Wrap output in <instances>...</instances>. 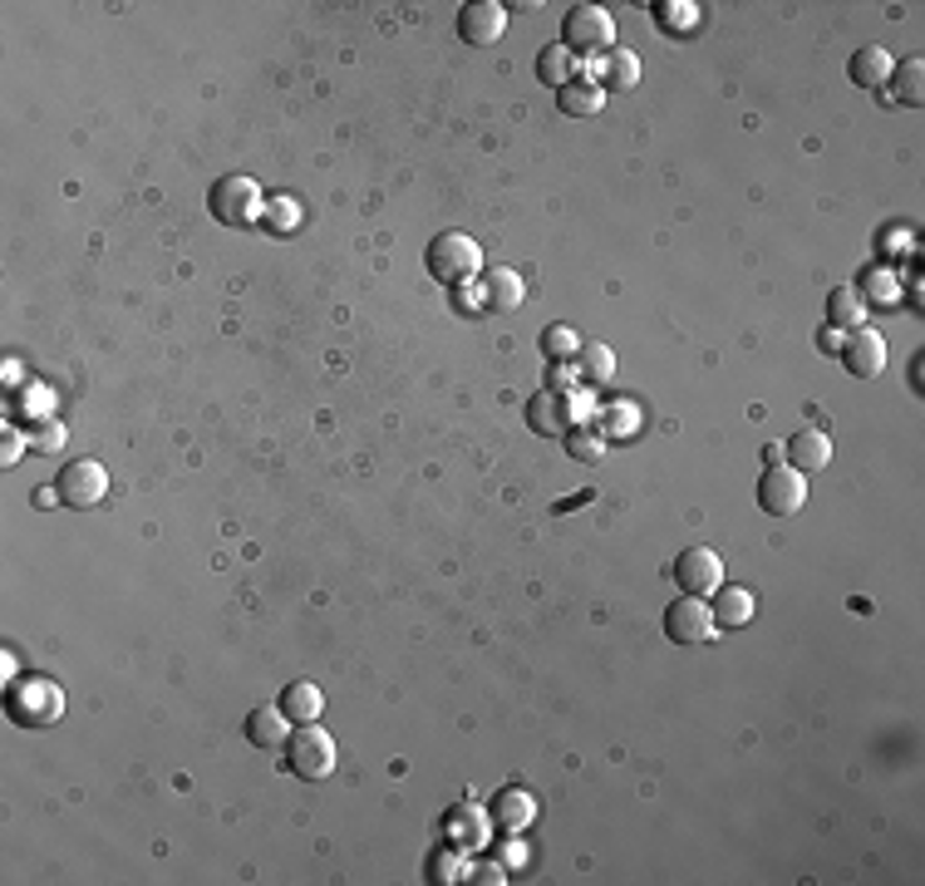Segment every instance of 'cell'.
Instances as JSON below:
<instances>
[{"instance_id": "1", "label": "cell", "mask_w": 925, "mask_h": 886, "mask_svg": "<svg viewBox=\"0 0 925 886\" xmlns=\"http://www.w3.org/2000/svg\"><path fill=\"white\" fill-rule=\"evenodd\" d=\"M6 709H10V719H16V724L50 729V724H59V714H65V690H59L55 680H40V675L10 680Z\"/></svg>"}, {"instance_id": "2", "label": "cell", "mask_w": 925, "mask_h": 886, "mask_svg": "<svg viewBox=\"0 0 925 886\" xmlns=\"http://www.w3.org/2000/svg\"><path fill=\"white\" fill-rule=\"evenodd\" d=\"M483 266V246L473 242L468 232H438L429 242V276L444 281V286H463L473 281Z\"/></svg>"}, {"instance_id": "3", "label": "cell", "mask_w": 925, "mask_h": 886, "mask_svg": "<svg viewBox=\"0 0 925 886\" xmlns=\"http://www.w3.org/2000/svg\"><path fill=\"white\" fill-rule=\"evenodd\" d=\"M562 45L576 59L586 55H611L615 50V20L606 6H572L562 20Z\"/></svg>"}, {"instance_id": "4", "label": "cell", "mask_w": 925, "mask_h": 886, "mask_svg": "<svg viewBox=\"0 0 925 886\" xmlns=\"http://www.w3.org/2000/svg\"><path fill=\"white\" fill-rule=\"evenodd\" d=\"M286 768L295 778H305V783L330 778L335 773V739H330L320 724H295L291 739H286Z\"/></svg>"}, {"instance_id": "5", "label": "cell", "mask_w": 925, "mask_h": 886, "mask_svg": "<svg viewBox=\"0 0 925 886\" xmlns=\"http://www.w3.org/2000/svg\"><path fill=\"white\" fill-rule=\"evenodd\" d=\"M212 217L227 222V227H252V222L266 217V197H261V187L242 173L217 177V183H212Z\"/></svg>"}, {"instance_id": "6", "label": "cell", "mask_w": 925, "mask_h": 886, "mask_svg": "<svg viewBox=\"0 0 925 886\" xmlns=\"http://www.w3.org/2000/svg\"><path fill=\"white\" fill-rule=\"evenodd\" d=\"M802 503H808V473H798L792 464H768L758 483V507L768 517H798Z\"/></svg>"}, {"instance_id": "7", "label": "cell", "mask_w": 925, "mask_h": 886, "mask_svg": "<svg viewBox=\"0 0 925 886\" xmlns=\"http://www.w3.org/2000/svg\"><path fill=\"white\" fill-rule=\"evenodd\" d=\"M55 488H59V503H69V507H99L109 498V468L99 458H69L65 473L55 478Z\"/></svg>"}, {"instance_id": "8", "label": "cell", "mask_w": 925, "mask_h": 886, "mask_svg": "<svg viewBox=\"0 0 925 886\" xmlns=\"http://www.w3.org/2000/svg\"><path fill=\"white\" fill-rule=\"evenodd\" d=\"M670 572H674V582H680L684 596H714V591L723 586V562H719V552H714V547H690V552H680Z\"/></svg>"}, {"instance_id": "9", "label": "cell", "mask_w": 925, "mask_h": 886, "mask_svg": "<svg viewBox=\"0 0 925 886\" xmlns=\"http://www.w3.org/2000/svg\"><path fill=\"white\" fill-rule=\"evenodd\" d=\"M665 635L674 645H704L714 641V616H709V601L704 596H684L665 606Z\"/></svg>"}, {"instance_id": "10", "label": "cell", "mask_w": 925, "mask_h": 886, "mask_svg": "<svg viewBox=\"0 0 925 886\" xmlns=\"http://www.w3.org/2000/svg\"><path fill=\"white\" fill-rule=\"evenodd\" d=\"M503 30H507V6H503V0H473V6H463L458 35H463L468 45L488 50V45L503 40Z\"/></svg>"}, {"instance_id": "11", "label": "cell", "mask_w": 925, "mask_h": 886, "mask_svg": "<svg viewBox=\"0 0 925 886\" xmlns=\"http://www.w3.org/2000/svg\"><path fill=\"white\" fill-rule=\"evenodd\" d=\"M841 364H847L851 374H861V380L882 374L886 370V340H882V330L857 325L851 335H841Z\"/></svg>"}, {"instance_id": "12", "label": "cell", "mask_w": 925, "mask_h": 886, "mask_svg": "<svg viewBox=\"0 0 925 886\" xmlns=\"http://www.w3.org/2000/svg\"><path fill=\"white\" fill-rule=\"evenodd\" d=\"M581 399H566V395H556V389H547V395H537L527 405V423L537 434H547V439H566V434L576 429V409Z\"/></svg>"}, {"instance_id": "13", "label": "cell", "mask_w": 925, "mask_h": 886, "mask_svg": "<svg viewBox=\"0 0 925 886\" xmlns=\"http://www.w3.org/2000/svg\"><path fill=\"white\" fill-rule=\"evenodd\" d=\"M709 616H714V631H739V625L753 621V591L749 586H719L714 601H709Z\"/></svg>"}, {"instance_id": "14", "label": "cell", "mask_w": 925, "mask_h": 886, "mask_svg": "<svg viewBox=\"0 0 925 886\" xmlns=\"http://www.w3.org/2000/svg\"><path fill=\"white\" fill-rule=\"evenodd\" d=\"M291 719L281 714L276 704H261L246 714V739L256 743V749H286V739H291Z\"/></svg>"}, {"instance_id": "15", "label": "cell", "mask_w": 925, "mask_h": 886, "mask_svg": "<svg viewBox=\"0 0 925 886\" xmlns=\"http://www.w3.org/2000/svg\"><path fill=\"white\" fill-rule=\"evenodd\" d=\"M782 454L792 458V468H798V473H822L827 464H833V439H827L822 429H802L798 439L782 444Z\"/></svg>"}, {"instance_id": "16", "label": "cell", "mask_w": 925, "mask_h": 886, "mask_svg": "<svg viewBox=\"0 0 925 886\" xmlns=\"http://www.w3.org/2000/svg\"><path fill=\"white\" fill-rule=\"evenodd\" d=\"M276 709L291 719V724H315V719L325 714V694H320L311 680H291L286 690H281V704Z\"/></svg>"}, {"instance_id": "17", "label": "cell", "mask_w": 925, "mask_h": 886, "mask_svg": "<svg viewBox=\"0 0 925 886\" xmlns=\"http://www.w3.org/2000/svg\"><path fill=\"white\" fill-rule=\"evenodd\" d=\"M532 818H537V798L522 793V788H507V793L493 798V822L503 833H527Z\"/></svg>"}, {"instance_id": "18", "label": "cell", "mask_w": 925, "mask_h": 886, "mask_svg": "<svg viewBox=\"0 0 925 886\" xmlns=\"http://www.w3.org/2000/svg\"><path fill=\"white\" fill-rule=\"evenodd\" d=\"M827 325L841 330V335H851L857 325H867V295L857 286H837L827 295Z\"/></svg>"}, {"instance_id": "19", "label": "cell", "mask_w": 925, "mask_h": 886, "mask_svg": "<svg viewBox=\"0 0 925 886\" xmlns=\"http://www.w3.org/2000/svg\"><path fill=\"white\" fill-rule=\"evenodd\" d=\"M556 104H562L566 118H591L606 109V89L596 85V79H572L566 89H556Z\"/></svg>"}, {"instance_id": "20", "label": "cell", "mask_w": 925, "mask_h": 886, "mask_svg": "<svg viewBox=\"0 0 925 886\" xmlns=\"http://www.w3.org/2000/svg\"><path fill=\"white\" fill-rule=\"evenodd\" d=\"M851 79H857L861 89H882L886 79H892V69H896V59L892 50H882V45H867V50H857L851 55Z\"/></svg>"}, {"instance_id": "21", "label": "cell", "mask_w": 925, "mask_h": 886, "mask_svg": "<svg viewBox=\"0 0 925 886\" xmlns=\"http://www.w3.org/2000/svg\"><path fill=\"white\" fill-rule=\"evenodd\" d=\"M596 85L601 89H635L640 85V59L635 50H611V55H601V65H596Z\"/></svg>"}, {"instance_id": "22", "label": "cell", "mask_w": 925, "mask_h": 886, "mask_svg": "<svg viewBox=\"0 0 925 886\" xmlns=\"http://www.w3.org/2000/svg\"><path fill=\"white\" fill-rule=\"evenodd\" d=\"M537 75H542V85L566 89L572 79H581V59L566 50V45H547V50L537 55Z\"/></svg>"}, {"instance_id": "23", "label": "cell", "mask_w": 925, "mask_h": 886, "mask_svg": "<svg viewBox=\"0 0 925 886\" xmlns=\"http://www.w3.org/2000/svg\"><path fill=\"white\" fill-rule=\"evenodd\" d=\"M615 374V350L601 345V340H586V345L576 350V380L586 384H606Z\"/></svg>"}, {"instance_id": "24", "label": "cell", "mask_w": 925, "mask_h": 886, "mask_svg": "<svg viewBox=\"0 0 925 886\" xmlns=\"http://www.w3.org/2000/svg\"><path fill=\"white\" fill-rule=\"evenodd\" d=\"M886 85H892V99L916 109V104H925V65H921V59H900Z\"/></svg>"}, {"instance_id": "25", "label": "cell", "mask_w": 925, "mask_h": 886, "mask_svg": "<svg viewBox=\"0 0 925 886\" xmlns=\"http://www.w3.org/2000/svg\"><path fill=\"white\" fill-rule=\"evenodd\" d=\"M522 276L517 271H507V266H497V271H488V286H483V301L493 305V311H517L522 305Z\"/></svg>"}, {"instance_id": "26", "label": "cell", "mask_w": 925, "mask_h": 886, "mask_svg": "<svg viewBox=\"0 0 925 886\" xmlns=\"http://www.w3.org/2000/svg\"><path fill=\"white\" fill-rule=\"evenodd\" d=\"M542 350H547L556 364H566V360H576V350H581V335H576L572 325H552L547 335H542Z\"/></svg>"}, {"instance_id": "27", "label": "cell", "mask_w": 925, "mask_h": 886, "mask_svg": "<svg viewBox=\"0 0 925 886\" xmlns=\"http://www.w3.org/2000/svg\"><path fill=\"white\" fill-rule=\"evenodd\" d=\"M566 454H572V458H586V464H596V458H606V434H596V429H572V434H566Z\"/></svg>"}, {"instance_id": "28", "label": "cell", "mask_w": 925, "mask_h": 886, "mask_svg": "<svg viewBox=\"0 0 925 886\" xmlns=\"http://www.w3.org/2000/svg\"><path fill=\"white\" fill-rule=\"evenodd\" d=\"M30 444H35V454H59V448H65V423H59V419H40L30 429Z\"/></svg>"}, {"instance_id": "29", "label": "cell", "mask_w": 925, "mask_h": 886, "mask_svg": "<svg viewBox=\"0 0 925 886\" xmlns=\"http://www.w3.org/2000/svg\"><path fill=\"white\" fill-rule=\"evenodd\" d=\"M266 222L276 232H291L295 222H301V203H295V197H271V203H266Z\"/></svg>"}, {"instance_id": "30", "label": "cell", "mask_w": 925, "mask_h": 886, "mask_svg": "<svg viewBox=\"0 0 925 886\" xmlns=\"http://www.w3.org/2000/svg\"><path fill=\"white\" fill-rule=\"evenodd\" d=\"M660 16H665L674 30H690L694 26V6H690V0H670V6H660Z\"/></svg>"}, {"instance_id": "31", "label": "cell", "mask_w": 925, "mask_h": 886, "mask_svg": "<svg viewBox=\"0 0 925 886\" xmlns=\"http://www.w3.org/2000/svg\"><path fill=\"white\" fill-rule=\"evenodd\" d=\"M20 458V434L16 429H6V448H0V464H16Z\"/></svg>"}, {"instance_id": "32", "label": "cell", "mask_w": 925, "mask_h": 886, "mask_svg": "<svg viewBox=\"0 0 925 886\" xmlns=\"http://www.w3.org/2000/svg\"><path fill=\"white\" fill-rule=\"evenodd\" d=\"M434 872H438V882H458L454 872H463V861H454V857H438V861H434Z\"/></svg>"}, {"instance_id": "33", "label": "cell", "mask_w": 925, "mask_h": 886, "mask_svg": "<svg viewBox=\"0 0 925 886\" xmlns=\"http://www.w3.org/2000/svg\"><path fill=\"white\" fill-rule=\"evenodd\" d=\"M872 295H876V301H896V286H892V276H872Z\"/></svg>"}, {"instance_id": "34", "label": "cell", "mask_w": 925, "mask_h": 886, "mask_svg": "<svg viewBox=\"0 0 925 886\" xmlns=\"http://www.w3.org/2000/svg\"><path fill=\"white\" fill-rule=\"evenodd\" d=\"M631 423H635V413H631V409H611V429H615V434L631 429Z\"/></svg>"}, {"instance_id": "35", "label": "cell", "mask_w": 925, "mask_h": 886, "mask_svg": "<svg viewBox=\"0 0 925 886\" xmlns=\"http://www.w3.org/2000/svg\"><path fill=\"white\" fill-rule=\"evenodd\" d=\"M822 350H827V354H841V330H827V335H822Z\"/></svg>"}, {"instance_id": "36", "label": "cell", "mask_w": 925, "mask_h": 886, "mask_svg": "<svg viewBox=\"0 0 925 886\" xmlns=\"http://www.w3.org/2000/svg\"><path fill=\"white\" fill-rule=\"evenodd\" d=\"M35 503H40V507H55V503H59V488H40V493H35Z\"/></svg>"}]
</instances>
